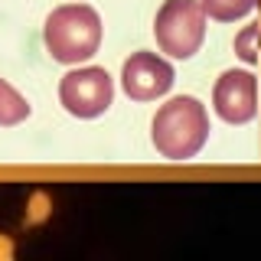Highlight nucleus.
<instances>
[{"instance_id": "39448f33", "label": "nucleus", "mask_w": 261, "mask_h": 261, "mask_svg": "<svg viewBox=\"0 0 261 261\" xmlns=\"http://www.w3.org/2000/svg\"><path fill=\"white\" fill-rule=\"evenodd\" d=\"M212 108L225 124H248L258 114V79L239 69L222 72L212 88Z\"/></svg>"}, {"instance_id": "423d86ee", "label": "nucleus", "mask_w": 261, "mask_h": 261, "mask_svg": "<svg viewBox=\"0 0 261 261\" xmlns=\"http://www.w3.org/2000/svg\"><path fill=\"white\" fill-rule=\"evenodd\" d=\"M121 85L134 101H153L167 95L173 85V65L157 53H130V59L121 65Z\"/></svg>"}, {"instance_id": "f257e3e1", "label": "nucleus", "mask_w": 261, "mask_h": 261, "mask_svg": "<svg viewBox=\"0 0 261 261\" xmlns=\"http://www.w3.org/2000/svg\"><path fill=\"white\" fill-rule=\"evenodd\" d=\"M150 137L160 157L167 160H190L209 141V114L206 105L193 95H176L153 114Z\"/></svg>"}, {"instance_id": "7ed1b4c3", "label": "nucleus", "mask_w": 261, "mask_h": 261, "mask_svg": "<svg viewBox=\"0 0 261 261\" xmlns=\"http://www.w3.org/2000/svg\"><path fill=\"white\" fill-rule=\"evenodd\" d=\"M160 53L173 59H193L206 39V10L199 0H163L153 20Z\"/></svg>"}, {"instance_id": "20e7f679", "label": "nucleus", "mask_w": 261, "mask_h": 261, "mask_svg": "<svg viewBox=\"0 0 261 261\" xmlns=\"http://www.w3.org/2000/svg\"><path fill=\"white\" fill-rule=\"evenodd\" d=\"M59 101L62 108L75 118H98L111 108L114 101V82L101 65H85V69L65 72L59 82Z\"/></svg>"}, {"instance_id": "6e6552de", "label": "nucleus", "mask_w": 261, "mask_h": 261, "mask_svg": "<svg viewBox=\"0 0 261 261\" xmlns=\"http://www.w3.org/2000/svg\"><path fill=\"white\" fill-rule=\"evenodd\" d=\"M199 4L206 10V16H212L219 23H232V20H239V16L255 10L258 0H199Z\"/></svg>"}, {"instance_id": "f03ea898", "label": "nucleus", "mask_w": 261, "mask_h": 261, "mask_svg": "<svg viewBox=\"0 0 261 261\" xmlns=\"http://www.w3.org/2000/svg\"><path fill=\"white\" fill-rule=\"evenodd\" d=\"M43 39L56 62L79 65L101 46V16L88 4H62L46 16Z\"/></svg>"}, {"instance_id": "0eeeda50", "label": "nucleus", "mask_w": 261, "mask_h": 261, "mask_svg": "<svg viewBox=\"0 0 261 261\" xmlns=\"http://www.w3.org/2000/svg\"><path fill=\"white\" fill-rule=\"evenodd\" d=\"M27 118H30V101L7 79H0V127L23 124Z\"/></svg>"}, {"instance_id": "1a4fd4ad", "label": "nucleus", "mask_w": 261, "mask_h": 261, "mask_svg": "<svg viewBox=\"0 0 261 261\" xmlns=\"http://www.w3.org/2000/svg\"><path fill=\"white\" fill-rule=\"evenodd\" d=\"M235 53L245 62H258V23H248L239 36H235Z\"/></svg>"}]
</instances>
